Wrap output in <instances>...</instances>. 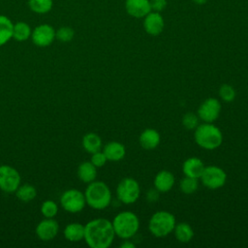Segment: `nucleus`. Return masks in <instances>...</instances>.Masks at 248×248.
<instances>
[{
  "label": "nucleus",
  "mask_w": 248,
  "mask_h": 248,
  "mask_svg": "<svg viewBox=\"0 0 248 248\" xmlns=\"http://www.w3.org/2000/svg\"><path fill=\"white\" fill-rule=\"evenodd\" d=\"M112 223L105 218H96L84 226V240L91 248H108L114 240Z\"/></svg>",
  "instance_id": "1"
},
{
  "label": "nucleus",
  "mask_w": 248,
  "mask_h": 248,
  "mask_svg": "<svg viewBox=\"0 0 248 248\" xmlns=\"http://www.w3.org/2000/svg\"><path fill=\"white\" fill-rule=\"evenodd\" d=\"M194 131L196 143L205 150H214L222 144L223 134L221 130L212 123L203 122L199 124Z\"/></svg>",
  "instance_id": "2"
},
{
  "label": "nucleus",
  "mask_w": 248,
  "mask_h": 248,
  "mask_svg": "<svg viewBox=\"0 0 248 248\" xmlns=\"http://www.w3.org/2000/svg\"><path fill=\"white\" fill-rule=\"evenodd\" d=\"M84 197L86 204L93 209L102 210L111 202V192L108 186L103 181H92L85 189Z\"/></svg>",
  "instance_id": "3"
},
{
  "label": "nucleus",
  "mask_w": 248,
  "mask_h": 248,
  "mask_svg": "<svg viewBox=\"0 0 248 248\" xmlns=\"http://www.w3.org/2000/svg\"><path fill=\"white\" fill-rule=\"evenodd\" d=\"M115 235L122 239L133 237L140 229L139 217L131 211H122L116 214L112 220Z\"/></svg>",
  "instance_id": "4"
},
{
  "label": "nucleus",
  "mask_w": 248,
  "mask_h": 248,
  "mask_svg": "<svg viewBox=\"0 0 248 248\" xmlns=\"http://www.w3.org/2000/svg\"><path fill=\"white\" fill-rule=\"evenodd\" d=\"M176 225L174 215L169 211L155 212L149 219L148 230L156 237H164L173 232Z\"/></svg>",
  "instance_id": "5"
},
{
  "label": "nucleus",
  "mask_w": 248,
  "mask_h": 248,
  "mask_svg": "<svg viewBox=\"0 0 248 248\" xmlns=\"http://www.w3.org/2000/svg\"><path fill=\"white\" fill-rule=\"evenodd\" d=\"M140 184L133 177H124L116 187L117 199L124 204H132L136 202L140 198Z\"/></svg>",
  "instance_id": "6"
},
{
  "label": "nucleus",
  "mask_w": 248,
  "mask_h": 248,
  "mask_svg": "<svg viewBox=\"0 0 248 248\" xmlns=\"http://www.w3.org/2000/svg\"><path fill=\"white\" fill-rule=\"evenodd\" d=\"M203 186L210 190L222 188L227 181V173L223 169L217 166L204 167L200 177Z\"/></svg>",
  "instance_id": "7"
},
{
  "label": "nucleus",
  "mask_w": 248,
  "mask_h": 248,
  "mask_svg": "<svg viewBox=\"0 0 248 248\" xmlns=\"http://www.w3.org/2000/svg\"><path fill=\"white\" fill-rule=\"evenodd\" d=\"M60 203L63 209L67 212H80L86 204L84 193L77 189H69L61 195Z\"/></svg>",
  "instance_id": "8"
},
{
  "label": "nucleus",
  "mask_w": 248,
  "mask_h": 248,
  "mask_svg": "<svg viewBox=\"0 0 248 248\" xmlns=\"http://www.w3.org/2000/svg\"><path fill=\"white\" fill-rule=\"evenodd\" d=\"M20 185V174L13 167L0 166V189L6 193H15Z\"/></svg>",
  "instance_id": "9"
},
{
  "label": "nucleus",
  "mask_w": 248,
  "mask_h": 248,
  "mask_svg": "<svg viewBox=\"0 0 248 248\" xmlns=\"http://www.w3.org/2000/svg\"><path fill=\"white\" fill-rule=\"evenodd\" d=\"M221 103L216 98L205 99L198 108L199 118L207 123H213L220 115Z\"/></svg>",
  "instance_id": "10"
},
{
  "label": "nucleus",
  "mask_w": 248,
  "mask_h": 248,
  "mask_svg": "<svg viewBox=\"0 0 248 248\" xmlns=\"http://www.w3.org/2000/svg\"><path fill=\"white\" fill-rule=\"evenodd\" d=\"M31 39L37 46H47L51 45L55 39V30L49 24L38 25L32 31Z\"/></svg>",
  "instance_id": "11"
},
{
  "label": "nucleus",
  "mask_w": 248,
  "mask_h": 248,
  "mask_svg": "<svg viewBox=\"0 0 248 248\" xmlns=\"http://www.w3.org/2000/svg\"><path fill=\"white\" fill-rule=\"evenodd\" d=\"M59 231V225L53 218H46L42 220L35 229L37 236L43 241L53 239Z\"/></svg>",
  "instance_id": "12"
},
{
  "label": "nucleus",
  "mask_w": 248,
  "mask_h": 248,
  "mask_svg": "<svg viewBox=\"0 0 248 248\" xmlns=\"http://www.w3.org/2000/svg\"><path fill=\"white\" fill-rule=\"evenodd\" d=\"M165 26L163 16L158 12H150L144 16L143 28L151 36H157L162 33Z\"/></svg>",
  "instance_id": "13"
},
{
  "label": "nucleus",
  "mask_w": 248,
  "mask_h": 248,
  "mask_svg": "<svg viewBox=\"0 0 248 248\" xmlns=\"http://www.w3.org/2000/svg\"><path fill=\"white\" fill-rule=\"evenodd\" d=\"M127 13L134 17H143L151 12L149 0H126Z\"/></svg>",
  "instance_id": "14"
},
{
  "label": "nucleus",
  "mask_w": 248,
  "mask_h": 248,
  "mask_svg": "<svg viewBox=\"0 0 248 248\" xmlns=\"http://www.w3.org/2000/svg\"><path fill=\"white\" fill-rule=\"evenodd\" d=\"M175 182V178L172 172L167 170H160L154 177V188L160 193L169 192L171 190Z\"/></svg>",
  "instance_id": "15"
},
{
  "label": "nucleus",
  "mask_w": 248,
  "mask_h": 248,
  "mask_svg": "<svg viewBox=\"0 0 248 248\" xmlns=\"http://www.w3.org/2000/svg\"><path fill=\"white\" fill-rule=\"evenodd\" d=\"M203 162L197 157H190L186 159L182 165V171L185 176H190L199 179L204 169Z\"/></svg>",
  "instance_id": "16"
},
{
  "label": "nucleus",
  "mask_w": 248,
  "mask_h": 248,
  "mask_svg": "<svg viewBox=\"0 0 248 248\" xmlns=\"http://www.w3.org/2000/svg\"><path fill=\"white\" fill-rule=\"evenodd\" d=\"M160 140H161L160 134L155 129H152V128L143 130L140 133L139 138L140 146L146 150L155 149L159 145Z\"/></svg>",
  "instance_id": "17"
},
{
  "label": "nucleus",
  "mask_w": 248,
  "mask_h": 248,
  "mask_svg": "<svg viewBox=\"0 0 248 248\" xmlns=\"http://www.w3.org/2000/svg\"><path fill=\"white\" fill-rule=\"evenodd\" d=\"M103 152L106 155L108 161L117 162L125 157L126 148L124 144L119 141H109L104 146Z\"/></svg>",
  "instance_id": "18"
},
{
  "label": "nucleus",
  "mask_w": 248,
  "mask_h": 248,
  "mask_svg": "<svg viewBox=\"0 0 248 248\" xmlns=\"http://www.w3.org/2000/svg\"><path fill=\"white\" fill-rule=\"evenodd\" d=\"M77 173L82 182L90 183L97 177V168L90 161H84L78 165Z\"/></svg>",
  "instance_id": "19"
},
{
  "label": "nucleus",
  "mask_w": 248,
  "mask_h": 248,
  "mask_svg": "<svg viewBox=\"0 0 248 248\" xmlns=\"http://www.w3.org/2000/svg\"><path fill=\"white\" fill-rule=\"evenodd\" d=\"M64 236L71 242H78L84 238V226L80 223H70L64 229Z\"/></svg>",
  "instance_id": "20"
},
{
  "label": "nucleus",
  "mask_w": 248,
  "mask_h": 248,
  "mask_svg": "<svg viewBox=\"0 0 248 248\" xmlns=\"http://www.w3.org/2000/svg\"><path fill=\"white\" fill-rule=\"evenodd\" d=\"M81 143H82L83 149L90 154L101 150V147H102V140L100 136L92 132L87 133L83 136Z\"/></svg>",
  "instance_id": "21"
},
{
  "label": "nucleus",
  "mask_w": 248,
  "mask_h": 248,
  "mask_svg": "<svg viewBox=\"0 0 248 248\" xmlns=\"http://www.w3.org/2000/svg\"><path fill=\"white\" fill-rule=\"evenodd\" d=\"M173 232L175 238L181 243H188L189 241L192 240L194 236V231L192 227L185 222L176 224L173 229Z\"/></svg>",
  "instance_id": "22"
},
{
  "label": "nucleus",
  "mask_w": 248,
  "mask_h": 248,
  "mask_svg": "<svg viewBox=\"0 0 248 248\" xmlns=\"http://www.w3.org/2000/svg\"><path fill=\"white\" fill-rule=\"evenodd\" d=\"M14 24L9 17L0 15V46L8 43L13 38Z\"/></svg>",
  "instance_id": "23"
},
{
  "label": "nucleus",
  "mask_w": 248,
  "mask_h": 248,
  "mask_svg": "<svg viewBox=\"0 0 248 248\" xmlns=\"http://www.w3.org/2000/svg\"><path fill=\"white\" fill-rule=\"evenodd\" d=\"M15 193L16 198L23 202H29L33 201L37 196L36 188L29 183L19 185Z\"/></svg>",
  "instance_id": "24"
},
{
  "label": "nucleus",
  "mask_w": 248,
  "mask_h": 248,
  "mask_svg": "<svg viewBox=\"0 0 248 248\" xmlns=\"http://www.w3.org/2000/svg\"><path fill=\"white\" fill-rule=\"evenodd\" d=\"M31 28L30 26L23 21H18L14 24L13 27V38L18 42H23L28 40L31 37Z\"/></svg>",
  "instance_id": "25"
},
{
  "label": "nucleus",
  "mask_w": 248,
  "mask_h": 248,
  "mask_svg": "<svg viewBox=\"0 0 248 248\" xmlns=\"http://www.w3.org/2000/svg\"><path fill=\"white\" fill-rule=\"evenodd\" d=\"M52 0H28L29 8L36 14H46L52 8Z\"/></svg>",
  "instance_id": "26"
},
{
  "label": "nucleus",
  "mask_w": 248,
  "mask_h": 248,
  "mask_svg": "<svg viewBox=\"0 0 248 248\" xmlns=\"http://www.w3.org/2000/svg\"><path fill=\"white\" fill-rule=\"evenodd\" d=\"M198 187H199L198 179L194 177L185 176L179 182V188L181 192L186 195H191L195 193L198 190Z\"/></svg>",
  "instance_id": "27"
},
{
  "label": "nucleus",
  "mask_w": 248,
  "mask_h": 248,
  "mask_svg": "<svg viewBox=\"0 0 248 248\" xmlns=\"http://www.w3.org/2000/svg\"><path fill=\"white\" fill-rule=\"evenodd\" d=\"M57 212H58V206L51 200L45 201L41 205V213L46 218H53L57 214Z\"/></svg>",
  "instance_id": "28"
},
{
  "label": "nucleus",
  "mask_w": 248,
  "mask_h": 248,
  "mask_svg": "<svg viewBox=\"0 0 248 248\" xmlns=\"http://www.w3.org/2000/svg\"><path fill=\"white\" fill-rule=\"evenodd\" d=\"M235 90L234 88L230 85V84H222L219 88V96L222 99V101L226 102V103H231L234 100L235 98Z\"/></svg>",
  "instance_id": "29"
},
{
  "label": "nucleus",
  "mask_w": 248,
  "mask_h": 248,
  "mask_svg": "<svg viewBox=\"0 0 248 248\" xmlns=\"http://www.w3.org/2000/svg\"><path fill=\"white\" fill-rule=\"evenodd\" d=\"M74 36H75V32H74L73 28H71L69 26L60 27L58 30L55 31V38L62 43L71 42L73 40Z\"/></svg>",
  "instance_id": "30"
},
{
  "label": "nucleus",
  "mask_w": 248,
  "mask_h": 248,
  "mask_svg": "<svg viewBox=\"0 0 248 248\" xmlns=\"http://www.w3.org/2000/svg\"><path fill=\"white\" fill-rule=\"evenodd\" d=\"M199 120L200 118L198 114H195L193 112H187L182 117V125L187 130H195L200 124Z\"/></svg>",
  "instance_id": "31"
},
{
  "label": "nucleus",
  "mask_w": 248,
  "mask_h": 248,
  "mask_svg": "<svg viewBox=\"0 0 248 248\" xmlns=\"http://www.w3.org/2000/svg\"><path fill=\"white\" fill-rule=\"evenodd\" d=\"M108 159L106 157V155L104 154L103 151L99 150V151H96L94 153L91 154V159H90V162L96 167V168H101L103 166L106 165Z\"/></svg>",
  "instance_id": "32"
},
{
  "label": "nucleus",
  "mask_w": 248,
  "mask_h": 248,
  "mask_svg": "<svg viewBox=\"0 0 248 248\" xmlns=\"http://www.w3.org/2000/svg\"><path fill=\"white\" fill-rule=\"evenodd\" d=\"M151 10L154 12H161L167 7V0H150Z\"/></svg>",
  "instance_id": "33"
},
{
  "label": "nucleus",
  "mask_w": 248,
  "mask_h": 248,
  "mask_svg": "<svg viewBox=\"0 0 248 248\" xmlns=\"http://www.w3.org/2000/svg\"><path fill=\"white\" fill-rule=\"evenodd\" d=\"M159 191L157 190V189H150V190H148V192L146 193V199H147V201L149 202H156L157 200H158V198H159Z\"/></svg>",
  "instance_id": "34"
},
{
  "label": "nucleus",
  "mask_w": 248,
  "mask_h": 248,
  "mask_svg": "<svg viewBox=\"0 0 248 248\" xmlns=\"http://www.w3.org/2000/svg\"><path fill=\"white\" fill-rule=\"evenodd\" d=\"M120 247L121 248H134L135 244L133 242H131L130 240H128V239H124V241L121 243Z\"/></svg>",
  "instance_id": "35"
},
{
  "label": "nucleus",
  "mask_w": 248,
  "mask_h": 248,
  "mask_svg": "<svg viewBox=\"0 0 248 248\" xmlns=\"http://www.w3.org/2000/svg\"><path fill=\"white\" fill-rule=\"evenodd\" d=\"M196 4H199V5H202V4H204L207 0H193Z\"/></svg>",
  "instance_id": "36"
}]
</instances>
